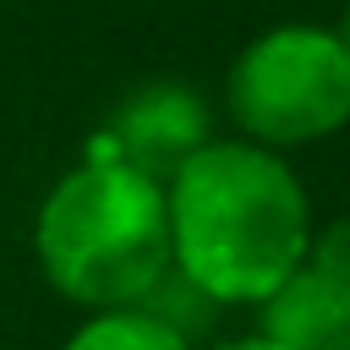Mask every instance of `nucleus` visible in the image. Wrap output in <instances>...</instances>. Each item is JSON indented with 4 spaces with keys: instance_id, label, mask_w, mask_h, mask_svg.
I'll use <instances>...</instances> for the list:
<instances>
[{
    "instance_id": "obj_1",
    "label": "nucleus",
    "mask_w": 350,
    "mask_h": 350,
    "mask_svg": "<svg viewBox=\"0 0 350 350\" xmlns=\"http://www.w3.org/2000/svg\"><path fill=\"white\" fill-rule=\"evenodd\" d=\"M170 279L208 306H262L312 252V197L284 153L246 137L202 142L170 180Z\"/></svg>"
},
{
    "instance_id": "obj_8",
    "label": "nucleus",
    "mask_w": 350,
    "mask_h": 350,
    "mask_svg": "<svg viewBox=\"0 0 350 350\" xmlns=\"http://www.w3.org/2000/svg\"><path fill=\"white\" fill-rule=\"evenodd\" d=\"M339 38H345V44H350V11H345V22H339Z\"/></svg>"
},
{
    "instance_id": "obj_5",
    "label": "nucleus",
    "mask_w": 350,
    "mask_h": 350,
    "mask_svg": "<svg viewBox=\"0 0 350 350\" xmlns=\"http://www.w3.org/2000/svg\"><path fill=\"white\" fill-rule=\"evenodd\" d=\"M202 142H213L208 104L180 82H142L137 93H126L109 109L104 148H93V153L126 159L131 170H142L153 180H170Z\"/></svg>"
},
{
    "instance_id": "obj_7",
    "label": "nucleus",
    "mask_w": 350,
    "mask_h": 350,
    "mask_svg": "<svg viewBox=\"0 0 350 350\" xmlns=\"http://www.w3.org/2000/svg\"><path fill=\"white\" fill-rule=\"evenodd\" d=\"M208 350H279L268 334H257V328H246V334H230V339H213Z\"/></svg>"
},
{
    "instance_id": "obj_2",
    "label": "nucleus",
    "mask_w": 350,
    "mask_h": 350,
    "mask_svg": "<svg viewBox=\"0 0 350 350\" xmlns=\"http://www.w3.org/2000/svg\"><path fill=\"white\" fill-rule=\"evenodd\" d=\"M33 257L44 284L82 312L159 301L175 273L164 180L126 159L88 153L44 191L33 213Z\"/></svg>"
},
{
    "instance_id": "obj_6",
    "label": "nucleus",
    "mask_w": 350,
    "mask_h": 350,
    "mask_svg": "<svg viewBox=\"0 0 350 350\" xmlns=\"http://www.w3.org/2000/svg\"><path fill=\"white\" fill-rule=\"evenodd\" d=\"M60 350H191V334L180 317L148 306H109V312H82V323L66 334Z\"/></svg>"
},
{
    "instance_id": "obj_4",
    "label": "nucleus",
    "mask_w": 350,
    "mask_h": 350,
    "mask_svg": "<svg viewBox=\"0 0 350 350\" xmlns=\"http://www.w3.org/2000/svg\"><path fill=\"white\" fill-rule=\"evenodd\" d=\"M257 334L279 350H350V224L312 235L295 273L257 306Z\"/></svg>"
},
{
    "instance_id": "obj_3",
    "label": "nucleus",
    "mask_w": 350,
    "mask_h": 350,
    "mask_svg": "<svg viewBox=\"0 0 350 350\" xmlns=\"http://www.w3.org/2000/svg\"><path fill=\"white\" fill-rule=\"evenodd\" d=\"M235 137L290 153L350 126V44L323 22H273L241 44L224 71Z\"/></svg>"
}]
</instances>
